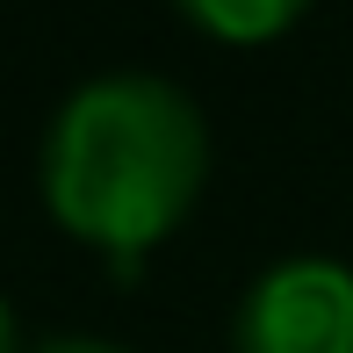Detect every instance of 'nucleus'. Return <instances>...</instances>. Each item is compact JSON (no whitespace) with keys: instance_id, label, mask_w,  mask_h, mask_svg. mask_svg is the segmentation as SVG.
<instances>
[{"instance_id":"nucleus-1","label":"nucleus","mask_w":353,"mask_h":353,"mask_svg":"<svg viewBox=\"0 0 353 353\" xmlns=\"http://www.w3.org/2000/svg\"><path fill=\"white\" fill-rule=\"evenodd\" d=\"M37 173L72 238L137 267L195 210L210 181V123L166 72H94L58 101Z\"/></svg>"},{"instance_id":"nucleus-2","label":"nucleus","mask_w":353,"mask_h":353,"mask_svg":"<svg viewBox=\"0 0 353 353\" xmlns=\"http://www.w3.org/2000/svg\"><path fill=\"white\" fill-rule=\"evenodd\" d=\"M231 353H353V267L332 252H288L238 296Z\"/></svg>"},{"instance_id":"nucleus-3","label":"nucleus","mask_w":353,"mask_h":353,"mask_svg":"<svg viewBox=\"0 0 353 353\" xmlns=\"http://www.w3.org/2000/svg\"><path fill=\"white\" fill-rule=\"evenodd\" d=\"M173 8H181L188 22H202L210 37H223V43H267V37H281L310 0H173Z\"/></svg>"},{"instance_id":"nucleus-4","label":"nucleus","mask_w":353,"mask_h":353,"mask_svg":"<svg viewBox=\"0 0 353 353\" xmlns=\"http://www.w3.org/2000/svg\"><path fill=\"white\" fill-rule=\"evenodd\" d=\"M29 353H130L116 339H94V332H51V339H37Z\"/></svg>"},{"instance_id":"nucleus-5","label":"nucleus","mask_w":353,"mask_h":353,"mask_svg":"<svg viewBox=\"0 0 353 353\" xmlns=\"http://www.w3.org/2000/svg\"><path fill=\"white\" fill-rule=\"evenodd\" d=\"M0 353H22V346H14V310H8V296H0Z\"/></svg>"}]
</instances>
